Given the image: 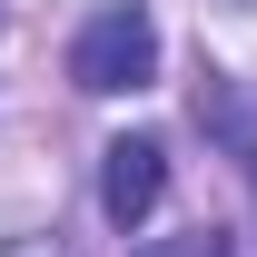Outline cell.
<instances>
[{
    "mask_svg": "<svg viewBox=\"0 0 257 257\" xmlns=\"http://www.w3.org/2000/svg\"><path fill=\"white\" fill-rule=\"evenodd\" d=\"M69 79H79L89 99L149 89V79H159V20H149L139 0H109V10H89V30L69 40Z\"/></svg>",
    "mask_w": 257,
    "mask_h": 257,
    "instance_id": "cell-1",
    "label": "cell"
},
{
    "mask_svg": "<svg viewBox=\"0 0 257 257\" xmlns=\"http://www.w3.org/2000/svg\"><path fill=\"white\" fill-rule=\"evenodd\" d=\"M159 198H168V149L159 139H109L99 149V208H109V227H139Z\"/></svg>",
    "mask_w": 257,
    "mask_h": 257,
    "instance_id": "cell-2",
    "label": "cell"
},
{
    "mask_svg": "<svg viewBox=\"0 0 257 257\" xmlns=\"http://www.w3.org/2000/svg\"><path fill=\"white\" fill-rule=\"evenodd\" d=\"M198 119H208V128H218V139H227V149H237V159L257 168V119H247V109H237V89H198Z\"/></svg>",
    "mask_w": 257,
    "mask_h": 257,
    "instance_id": "cell-3",
    "label": "cell"
},
{
    "mask_svg": "<svg viewBox=\"0 0 257 257\" xmlns=\"http://www.w3.org/2000/svg\"><path fill=\"white\" fill-rule=\"evenodd\" d=\"M139 257H227V237L218 227H178V237H149Z\"/></svg>",
    "mask_w": 257,
    "mask_h": 257,
    "instance_id": "cell-4",
    "label": "cell"
}]
</instances>
